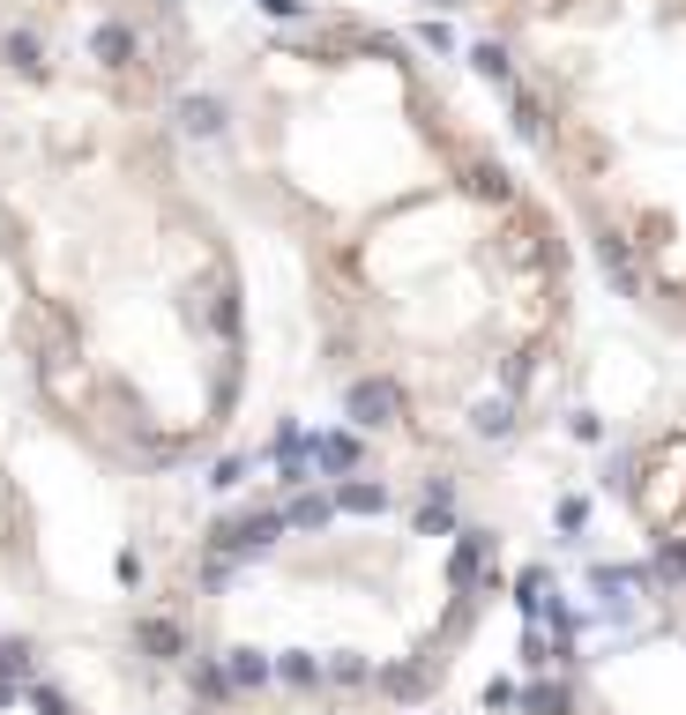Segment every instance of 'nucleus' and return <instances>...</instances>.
I'll use <instances>...</instances> for the list:
<instances>
[{"mask_svg":"<svg viewBox=\"0 0 686 715\" xmlns=\"http://www.w3.org/2000/svg\"><path fill=\"white\" fill-rule=\"evenodd\" d=\"M224 194L284 247L358 425L508 440L567 336V239L426 60L358 15L269 31L216 83Z\"/></svg>","mask_w":686,"mask_h":715,"instance_id":"1","label":"nucleus"},{"mask_svg":"<svg viewBox=\"0 0 686 715\" xmlns=\"http://www.w3.org/2000/svg\"><path fill=\"white\" fill-rule=\"evenodd\" d=\"M0 291L45 403L134 463H187L239 395V253L128 0L0 8Z\"/></svg>","mask_w":686,"mask_h":715,"instance_id":"2","label":"nucleus"},{"mask_svg":"<svg viewBox=\"0 0 686 715\" xmlns=\"http://www.w3.org/2000/svg\"><path fill=\"white\" fill-rule=\"evenodd\" d=\"M627 298L686 321V0H440Z\"/></svg>","mask_w":686,"mask_h":715,"instance_id":"3","label":"nucleus"}]
</instances>
